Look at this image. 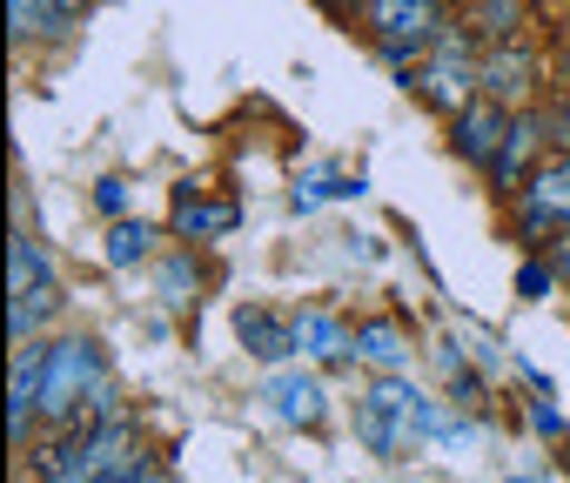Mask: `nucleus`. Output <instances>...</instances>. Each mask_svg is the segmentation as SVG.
<instances>
[{"label": "nucleus", "mask_w": 570, "mask_h": 483, "mask_svg": "<svg viewBox=\"0 0 570 483\" xmlns=\"http://www.w3.org/2000/svg\"><path fill=\"white\" fill-rule=\"evenodd\" d=\"M363 28L376 34L390 68H416L450 34V8L443 0H363Z\"/></svg>", "instance_id": "f257e3e1"}, {"label": "nucleus", "mask_w": 570, "mask_h": 483, "mask_svg": "<svg viewBox=\"0 0 570 483\" xmlns=\"http://www.w3.org/2000/svg\"><path fill=\"white\" fill-rule=\"evenodd\" d=\"M403 88H416V95H423L430 108H443V115H463V108L476 101V88H483V81H476L470 34H456V28H450V34H443L416 68H403Z\"/></svg>", "instance_id": "f03ea898"}, {"label": "nucleus", "mask_w": 570, "mask_h": 483, "mask_svg": "<svg viewBox=\"0 0 570 483\" xmlns=\"http://www.w3.org/2000/svg\"><path fill=\"white\" fill-rule=\"evenodd\" d=\"M88 390H101V343H88V336H61V343H48L41 416H75V410L88 403Z\"/></svg>", "instance_id": "7ed1b4c3"}, {"label": "nucleus", "mask_w": 570, "mask_h": 483, "mask_svg": "<svg viewBox=\"0 0 570 483\" xmlns=\"http://www.w3.org/2000/svg\"><path fill=\"white\" fill-rule=\"evenodd\" d=\"M523 228L530 235H550V228L563 235L570 228V148L523 181Z\"/></svg>", "instance_id": "20e7f679"}, {"label": "nucleus", "mask_w": 570, "mask_h": 483, "mask_svg": "<svg viewBox=\"0 0 570 483\" xmlns=\"http://www.w3.org/2000/svg\"><path fill=\"white\" fill-rule=\"evenodd\" d=\"M503 135H510V108L503 101H490V95H476L463 115H456V155L463 161H476V168H490L497 161V148H503Z\"/></svg>", "instance_id": "39448f33"}, {"label": "nucleus", "mask_w": 570, "mask_h": 483, "mask_svg": "<svg viewBox=\"0 0 570 483\" xmlns=\"http://www.w3.org/2000/svg\"><path fill=\"white\" fill-rule=\"evenodd\" d=\"M476 81H483V95H490V101L517 108V101L530 95V81H537V55H530V48H517V41H497V48L476 61Z\"/></svg>", "instance_id": "423d86ee"}, {"label": "nucleus", "mask_w": 570, "mask_h": 483, "mask_svg": "<svg viewBox=\"0 0 570 483\" xmlns=\"http://www.w3.org/2000/svg\"><path fill=\"white\" fill-rule=\"evenodd\" d=\"M41 383H48V349L14 343V376H8V430H14V443L28 436V416L41 410Z\"/></svg>", "instance_id": "0eeeda50"}, {"label": "nucleus", "mask_w": 570, "mask_h": 483, "mask_svg": "<svg viewBox=\"0 0 570 483\" xmlns=\"http://www.w3.org/2000/svg\"><path fill=\"white\" fill-rule=\"evenodd\" d=\"M268 403H275V416H282V423H323V410H330L323 383H316V376H303V369L268 376Z\"/></svg>", "instance_id": "6e6552de"}, {"label": "nucleus", "mask_w": 570, "mask_h": 483, "mask_svg": "<svg viewBox=\"0 0 570 483\" xmlns=\"http://www.w3.org/2000/svg\"><path fill=\"white\" fill-rule=\"evenodd\" d=\"M235 336H242V349L262 356V363L296 356V323H282V316H268V309H235Z\"/></svg>", "instance_id": "1a4fd4ad"}, {"label": "nucleus", "mask_w": 570, "mask_h": 483, "mask_svg": "<svg viewBox=\"0 0 570 483\" xmlns=\"http://www.w3.org/2000/svg\"><path fill=\"white\" fill-rule=\"evenodd\" d=\"M235 228V201H208L195 188L175 195V235L181 241H208V235H228Z\"/></svg>", "instance_id": "9d476101"}, {"label": "nucleus", "mask_w": 570, "mask_h": 483, "mask_svg": "<svg viewBox=\"0 0 570 483\" xmlns=\"http://www.w3.org/2000/svg\"><path fill=\"white\" fill-rule=\"evenodd\" d=\"M296 349L316 356V363H343V356H356V336H350L330 309H303V316H296Z\"/></svg>", "instance_id": "9b49d317"}, {"label": "nucleus", "mask_w": 570, "mask_h": 483, "mask_svg": "<svg viewBox=\"0 0 570 483\" xmlns=\"http://www.w3.org/2000/svg\"><path fill=\"white\" fill-rule=\"evenodd\" d=\"M537 135H543V128H537L530 115H517V121H510V135H503V148H497V161H490L483 175H490L497 188H510V181L530 168V155H537Z\"/></svg>", "instance_id": "f8f14e48"}, {"label": "nucleus", "mask_w": 570, "mask_h": 483, "mask_svg": "<svg viewBox=\"0 0 570 483\" xmlns=\"http://www.w3.org/2000/svg\"><path fill=\"white\" fill-rule=\"evenodd\" d=\"M356 356L376 363L383 376H396V369L410 363V336H403L396 323H356Z\"/></svg>", "instance_id": "ddd939ff"}, {"label": "nucleus", "mask_w": 570, "mask_h": 483, "mask_svg": "<svg viewBox=\"0 0 570 483\" xmlns=\"http://www.w3.org/2000/svg\"><path fill=\"white\" fill-rule=\"evenodd\" d=\"M356 430H363V443H370L376 456H396V450L410 443V423H403L396 410H383L376 396H363V403H356Z\"/></svg>", "instance_id": "4468645a"}, {"label": "nucleus", "mask_w": 570, "mask_h": 483, "mask_svg": "<svg viewBox=\"0 0 570 483\" xmlns=\"http://www.w3.org/2000/svg\"><path fill=\"white\" fill-rule=\"evenodd\" d=\"M8 289H14V296L48 289V256L35 249V235H21V228H14V241H8Z\"/></svg>", "instance_id": "2eb2a0df"}, {"label": "nucleus", "mask_w": 570, "mask_h": 483, "mask_svg": "<svg viewBox=\"0 0 570 483\" xmlns=\"http://www.w3.org/2000/svg\"><path fill=\"white\" fill-rule=\"evenodd\" d=\"M148 249H155V221H141V215H121V221L108 228V263H115V269H135V263H148Z\"/></svg>", "instance_id": "dca6fc26"}, {"label": "nucleus", "mask_w": 570, "mask_h": 483, "mask_svg": "<svg viewBox=\"0 0 570 483\" xmlns=\"http://www.w3.org/2000/svg\"><path fill=\"white\" fill-rule=\"evenodd\" d=\"M55 316V289H35V296H8V329L14 343H35V329Z\"/></svg>", "instance_id": "f3484780"}, {"label": "nucleus", "mask_w": 570, "mask_h": 483, "mask_svg": "<svg viewBox=\"0 0 570 483\" xmlns=\"http://www.w3.org/2000/svg\"><path fill=\"white\" fill-rule=\"evenodd\" d=\"M8 34H14V41L61 34V21H55V8H48V0H8Z\"/></svg>", "instance_id": "a211bd4d"}, {"label": "nucleus", "mask_w": 570, "mask_h": 483, "mask_svg": "<svg viewBox=\"0 0 570 483\" xmlns=\"http://www.w3.org/2000/svg\"><path fill=\"white\" fill-rule=\"evenodd\" d=\"M550 283H557V269H550V263H523V269H517V296H530V303H537V296H550Z\"/></svg>", "instance_id": "6ab92c4d"}, {"label": "nucleus", "mask_w": 570, "mask_h": 483, "mask_svg": "<svg viewBox=\"0 0 570 483\" xmlns=\"http://www.w3.org/2000/svg\"><path fill=\"white\" fill-rule=\"evenodd\" d=\"M95 201H101V208H108V215L121 221V208H128V181H121V175H108V181H95Z\"/></svg>", "instance_id": "aec40b11"}, {"label": "nucleus", "mask_w": 570, "mask_h": 483, "mask_svg": "<svg viewBox=\"0 0 570 483\" xmlns=\"http://www.w3.org/2000/svg\"><path fill=\"white\" fill-rule=\"evenodd\" d=\"M161 296H168V303H188V263H168V269H161Z\"/></svg>", "instance_id": "412c9836"}, {"label": "nucleus", "mask_w": 570, "mask_h": 483, "mask_svg": "<svg viewBox=\"0 0 570 483\" xmlns=\"http://www.w3.org/2000/svg\"><path fill=\"white\" fill-rule=\"evenodd\" d=\"M483 21H490V34H510L517 28V8H510V0H483Z\"/></svg>", "instance_id": "4be33fe9"}, {"label": "nucleus", "mask_w": 570, "mask_h": 483, "mask_svg": "<svg viewBox=\"0 0 570 483\" xmlns=\"http://www.w3.org/2000/svg\"><path fill=\"white\" fill-rule=\"evenodd\" d=\"M550 269H557V276H570V228L550 241Z\"/></svg>", "instance_id": "5701e85b"}, {"label": "nucleus", "mask_w": 570, "mask_h": 483, "mask_svg": "<svg viewBox=\"0 0 570 483\" xmlns=\"http://www.w3.org/2000/svg\"><path fill=\"white\" fill-rule=\"evenodd\" d=\"M530 423H537V430H543V436H557V430H563V416H557V410H550V403H537V410H530Z\"/></svg>", "instance_id": "b1692460"}, {"label": "nucleus", "mask_w": 570, "mask_h": 483, "mask_svg": "<svg viewBox=\"0 0 570 483\" xmlns=\"http://www.w3.org/2000/svg\"><path fill=\"white\" fill-rule=\"evenodd\" d=\"M128 483H175V476H168V470H161V463H148V456H141V463H135V476H128Z\"/></svg>", "instance_id": "393cba45"}, {"label": "nucleus", "mask_w": 570, "mask_h": 483, "mask_svg": "<svg viewBox=\"0 0 570 483\" xmlns=\"http://www.w3.org/2000/svg\"><path fill=\"white\" fill-rule=\"evenodd\" d=\"M48 8H55V21H61V28H68V21H75V14H81V8H88V0H48Z\"/></svg>", "instance_id": "a878e982"}, {"label": "nucleus", "mask_w": 570, "mask_h": 483, "mask_svg": "<svg viewBox=\"0 0 570 483\" xmlns=\"http://www.w3.org/2000/svg\"><path fill=\"white\" fill-rule=\"evenodd\" d=\"M550 128H557V141L570 148V95H563V108H557V121H550Z\"/></svg>", "instance_id": "bb28decb"}, {"label": "nucleus", "mask_w": 570, "mask_h": 483, "mask_svg": "<svg viewBox=\"0 0 570 483\" xmlns=\"http://www.w3.org/2000/svg\"><path fill=\"white\" fill-rule=\"evenodd\" d=\"M316 8H330V14H350V8H363V0H316Z\"/></svg>", "instance_id": "cd10ccee"}, {"label": "nucleus", "mask_w": 570, "mask_h": 483, "mask_svg": "<svg viewBox=\"0 0 570 483\" xmlns=\"http://www.w3.org/2000/svg\"><path fill=\"white\" fill-rule=\"evenodd\" d=\"M510 483H537V476H510Z\"/></svg>", "instance_id": "c85d7f7f"}]
</instances>
